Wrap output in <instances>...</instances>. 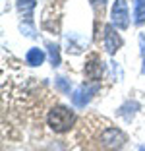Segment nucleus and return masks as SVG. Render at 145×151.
<instances>
[{
  "label": "nucleus",
  "mask_w": 145,
  "mask_h": 151,
  "mask_svg": "<svg viewBox=\"0 0 145 151\" xmlns=\"http://www.w3.org/2000/svg\"><path fill=\"white\" fill-rule=\"evenodd\" d=\"M139 151H145V145H141V147H139Z\"/></svg>",
  "instance_id": "15"
},
{
  "label": "nucleus",
  "mask_w": 145,
  "mask_h": 151,
  "mask_svg": "<svg viewBox=\"0 0 145 151\" xmlns=\"http://www.w3.org/2000/svg\"><path fill=\"white\" fill-rule=\"evenodd\" d=\"M103 45H105V50L108 54H116V50L122 47V39H120V35L114 31L112 25L105 27V39H103Z\"/></svg>",
  "instance_id": "5"
},
{
  "label": "nucleus",
  "mask_w": 145,
  "mask_h": 151,
  "mask_svg": "<svg viewBox=\"0 0 145 151\" xmlns=\"http://www.w3.org/2000/svg\"><path fill=\"white\" fill-rule=\"evenodd\" d=\"M99 142H101V145L105 147V149L114 151V149H120V147L124 145L126 136H124L118 128H105L101 132V136H99Z\"/></svg>",
  "instance_id": "2"
},
{
  "label": "nucleus",
  "mask_w": 145,
  "mask_h": 151,
  "mask_svg": "<svg viewBox=\"0 0 145 151\" xmlns=\"http://www.w3.org/2000/svg\"><path fill=\"white\" fill-rule=\"evenodd\" d=\"M56 87L60 89L62 93H70V85L66 83V80H64V78H58V80H56Z\"/></svg>",
  "instance_id": "12"
},
{
  "label": "nucleus",
  "mask_w": 145,
  "mask_h": 151,
  "mask_svg": "<svg viewBox=\"0 0 145 151\" xmlns=\"http://www.w3.org/2000/svg\"><path fill=\"white\" fill-rule=\"evenodd\" d=\"M139 49H141V58H143V66H141V74L145 76V33H139Z\"/></svg>",
  "instance_id": "11"
},
{
  "label": "nucleus",
  "mask_w": 145,
  "mask_h": 151,
  "mask_svg": "<svg viewBox=\"0 0 145 151\" xmlns=\"http://www.w3.org/2000/svg\"><path fill=\"white\" fill-rule=\"evenodd\" d=\"M99 87H101L99 83H93V85H81L79 89H75L74 95H72V101H74V105H75V107H79V109H83L85 105L91 101L93 95L99 91Z\"/></svg>",
  "instance_id": "4"
},
{
  "label": "nucleus",
  "mask_w": 145,
  "mask_h": 151,
  "mask_svg": "<svg viewBox=\"0 0 145 151\" xmlns=\"http://www.w3.org/2000/svg\"><path fill=\"white\" fill-rule=\"evenodd\" d=\"M134 22L137 25L145 23V0H134Z\"/></svg>",
  "instance_id": "8"
},
{
  "label": "nucleus",
  "mask_w": 145,
  "mask_h": 151,
  "mask_svg": "<svg viewBox=\"0 0 145 151\" xmlns=\"http://www.w3.org/2000/svg\"><path fill=\"white\" fill-rule=\"evenodd\" d=\"M89 2H91V6H93V8L97 10V12H99V10H101V14H103V8H105L106 0H89Z\"/></svg>",
  "instance_id": "13"
},
{
  "label": "nucleus",
  "mask_w": 145,
  "mask_h": 151,
  "mask_svg": "<svg viewBox=\"0 0 145 151\" xmlns=\"http://www.w3.org/2000/svg\"><path fill=\"white\" fill-rule=\"evenodd\" d=\"M47 122L56 134H64L74 126L75 114L66 107H54V109H50V112H48Z\"/></svg>",
  "instance_id": "1"
},
{
  "label": "nucleus",
  "mask_w": 145,
  "mask_h": 151,
  "mask_svg": "<svg viewBox=\"0 0 145 151\" xmlns=\"http://www.w3.org/2000/svg\"><path fill=\"white\" fill-rule=\"evenodd\" d=\"M47 49H48V56H50V64H52L54 68L60 64V54H58V47L52 43H48L47 45Z\"/></svg>",
  "instance_id": "10"
},
{
  "label": "nucleus",
  "mask_w": 145,
  "mask_h": 151,
  "mask_svg": "<svg viewBox=\"0 0 145 151\" xmlns=\"http://www.w3.org/2000/svg\"><path fill=\"white\" fill-rule=\"evenodd\" d=\"M35 8V0H18V10L22 14V18L25 16L27 22H31V12Z\"/></svg>",
  "instance_id": "9"
},
{
  "label": "nucleus",
  "mask_w": 145,
  "mask_h": 151,
  "mask_svg": "<svg viewBox=\"0 0 145 151\" xmlns=\"http://www.w3.org/2000/svg\"><path fill=\"white\" fill-rule=\"evenodd\" d=\"M25 60L29 66H41L45 62V52L41 49H29L25 54Z\"/></svg>",
  "instance_id": "7"
},
{
  "label": "nucleus",
  "mask_w": 145,
  "mask_h": 151,
  "mask_svg": "<svg viewBox=\"0 0 145 151\" xmlns=\"http://www.w3.org/2000/svg\"><path fill=\"white\" fill-rule=\"evenodd\" d=\"M74 39H75L74 35H72V37H68V47H72V41H74ZM72 52H75V54H78V52H81V47H79V45H74Z\"/></svg>",
  "instance_id": "14"
},
{
  "label": "nucleus",
  "mask_w": 145,
  "mask_h": 151,
  "mask_svg": "<svg viewBox=\"0 0 145 151\" xmlns=\"http://www.w3.org/2000/svg\"><path fill=\"white\" fill-rule=\"evenodd\" d=\"M103 72H105V66H103V62L97 60V58H93V60H89V62L85 64V78L91 80V81H99Z\"/></svg>",
  "instance_id": "6"
},
{
  "label": "nucleus",
  "mask_w": 145,
  "mask_h": 151,
  "mask_svg": "<svg viewBox=\"0 0 145 151\" xmlns=\"http://www.w3.org/2000/svg\"><path fill=\"white\" fill-rule=\"evenodd\" d=\"M110 19H112V25L114 27L128 29V25H130V12H128L126 0H116L114 2L112 12H110Z\"/></svg>",
  "instance_id": "3"
}]
</instances>
